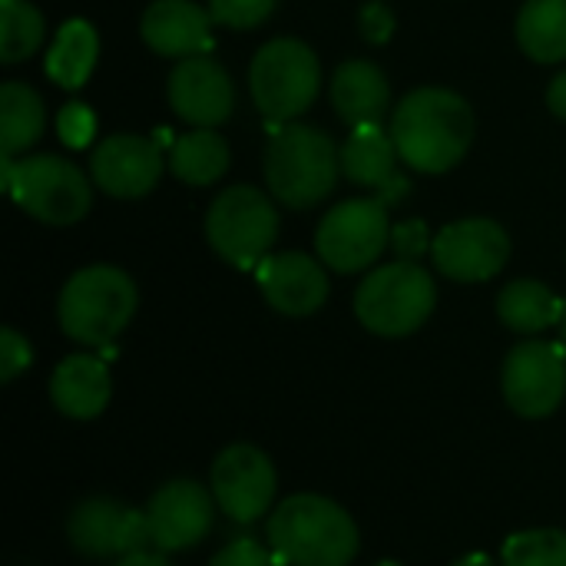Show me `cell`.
Segmentation results:
<instances>
[{"label":"cell","mask_w":566,"mask_h":566,"mask_svg":"<svg viewBox=\"0 0 566 566\" xmlns=\"http://www.w3.org/2000/svg\"><path fill=\"white\" fill-rule=\"evenodd\" d=\"M547 106L566 119V70L564 73H557V80L551 83V90H547Z\"/></svg>","instance_id":"obj_35"},{"label":"cell","mask_w":566,"mask_h":566,"mask_svg":"<svg viewBox=\"0 0 566 566\" xmlns=\"http://www.w3.org/2000/svg\"><path fill=\"white\" fill-rule=\"evenodd\" d=\"M33 361L30 342L17 332V328H3L0 332V381L10 385L17 375H23Z\"/></svg>","instance_id":"obj_31"},{"label":"cell","mask_w":566,"mask_h":566,"mask_svg":"<svg viewBox=\"0 0 566 566\" xmlns=\"http://www.w3.org/2000/svg\"><path fill=\"white\" fill-rule=\"evenodd\" d=\"M56 315L66 338L90 348H106L136 315V285L116 265L80 269L63 285Z\"/></svg>","instance_id":"obj_4"},{"label":"cell","mask_w":566,"mask_h":566,"mask_svg":"<svg viewBox=\"0 0 566 566\" xmlns=\"http://www.w3.org/2000/svg\"><path fill=\"white\" fill-rule=\"evenodd\" d=\"M398 146L381 123L355 126L342 146V172L355 182L381 196L385 202H401L411 182L398 172Z\"/></svg>","instance_id":"obj_18"},{"label":"cell","mask_w":566,"mask_h":566,"mask_svg":"<svg viewBox=\"0 0 566 566\" xmlns=\"http://www.w3.org/2000/svg\"><path fill=\"white\" fill-rule=\"evenodd\" d=\"M43 43V17L30 0H3V27H0V60L20 63L36 53Z\"/></svg>","instance_id":"obj_27"},{"label":"cell","mask_w":566,"mask_h":566,"mask_svg":"<svg viewBox=\"0 0 566 566\" xmlns=\"http://www.w3.org/2000/svg\"><path fill=\"white\" fill-rule=\"evenodd\" d=\"M113 566H172L159 551H146V554H133V557H123Z\"/></svg>","instance_id":"obj_36"},{"label":"cell","mask_w":566,"mask_h":566,"mask_svg":"<svg viewBox=\"0 0 566 566\" xmlns=\"http://www.w3.org/2000/svg\"><path fill=\"white\" fill-rule=\"evenodd\" d=\"M391 139L411 169L431 176L448 172L468 156L474 143V109L451 90H415L395 109Z\"/></svg>","instance_id":"obj_1"},{"label":"cell","mask_w":566,"mask_h":566,"mask_svg":"<svg viewBox=\"0 0 566 566\" xmlns=\"http://www.w3.org/2000/svg\"><path fill=\"white\" fill-rule=\"evenodd\" d=\"M560 332H564V345H566V312H564V322H560Z\"/></svg>","instance_id":"obj_39"},{"label":"cell","mask_w":566,"mask_h":566,"mask_svg":"<svg viewBox=\"0 0 566 566\" xmlns=\"http://www.w3.org/2000/svg\"><path fill=\"white\" fill-rule=\"evenodd\" d=\"M169 169L186 186H212L229 169V143L212 129H192L172 139Z\"/></svg>","instance_id":"obj_25"},{"label":"cell","mask_w":566,"mask_h":566,"mask_svg":"<svg viewBox=\"0 0 566 566\" xmlns=\"http://www.w3.org/2000/svg\"><path fill=\"white\" fill-rule=\"evenodd\" d=\"M375 566H401L398 560H381V564H375Z\"/></svg>","instance_id":"obj_38"},{"label":"cell","mask_w":566,"mask_h":566,"mask_svg":"<svg viewBox=\"0 0 566 566\" xmlns=\"http://www.w3.org/2000/svg\"><path fill=\"white\" fill-rule=\"evenodd\" d=\"M332 103L352 129L381 123V116L391 103L388 76L381 73V66H375L368 60H348L335 70Z\"/></svg>","instance_id":"obj_21"},{"label":"cell","mask_w":566,"mask_h":566,"mask_svg":"<svg viewBox=\"0 0 566 566\" xmlns=\"http://www.w3.org/2000/svg\"><path fill=\"white\" fill-rule=\"evenodd\" d=\"M275 468L255 444H229L212 464L216 507L235 524H255L275 501Z\"/></svg>","instance_id":"obj_12"},{"label":"cell","mask_w":566,"mask_h":566,"mask_svg":"<svg viewBox=\"0 0 566 566\" xmlns=\"http://www.w3.org/2000/svg\"><path fill=\"white\" fill-rule=\"evenodd\" d=\"M113 395L109 368L96 355H70L50 378V398L56 411L73 421H93L106 411Z\"/></svg>","instance_id":"obj_20"},{"label":"cell","mask_w":566,"mask_h":566,"mask_svg":"<svg viewBox=\"0 0 566 566\" xmlns=\"http://www.w3.org/2000/svg\"><path fill=\"white\" fill-rule=\"evenodd\" d=\"M391 242H395V252L401 262H415L428 249V226L421 219H408L391 229Z\"/></svg>","instance_id":"obj_33"},{"label":"cell","mask_w":566,"mask_h":566,"mask_svg":"<svg viewBox=\"0 0 566 566\" xmlns=\"http://www.w3.org/2000/svg\"><path fill=\"white\" fill-rule=\"evenodd\" d=\"M46 129V109L27 83L0 86V156H17Z\"/></svg>","instance_id":"obj_24"},{"label":"cell","mask_w":566,"mask_h":566,"mask_svg":"<svg viewBox=\"0 0 566 566\" xmlns=\"http://www.w3.org/2000/svg\"><path fill=\"white\" fill-rule=\"evenodd\" d=\"M395 27L398 23H395L391 7H385L378 0H371V3L361 7V33H365L368 43H388L391 33H395Z\"/></svg>","instance_id":"obj_34"},{"label":"cell","mask_w":566,"mask_h":566,"mask_svg":"<svg viewBox=\"0 0 566 566\" xmlns=\"http://www.w3.org/2000/svg\"><path fill=\"white\" fill-rule=\"evenodd\" d=\"M352 514L322 494H292L269 517L275 566H348L358 557Z\"/></svg>","instance_id":"obj_2"},{"label":"cell","mask_w":566,"mask_h":566,"mask_svg":"<svg viewBox=\"0 0 566 566\" xmlns=\"http://www.w3.org/2000/svg\"><path fill=\"white\" fill-rule=\"evenodd\" d=\"M391 239V222H388V202L381 196L368 199H348L325 212L315 232L318 259L335 269V272H365L378 255L385 252Z\"/></svg>","instance_id":"obj_9"},{"label":"cell","mask_w":566,"mask_h":566,"mask_svg":"<svg viewBox=\"0 0 566 566\" xmlns=\"http://www.w3.org/2000/svg\"><path fill=\"white\" fill-rule=\"evenodd\" d=\"M318 56L292 36L265 43L249 70L252 99L272 123H292L295 116H302L318 96Z\"/></svg>","instance_id":"obj_7"},{"label":"cell","mask_w":566,"mask_h":566,"mask_svg":"<svg viewBox=\"0 0 566 566\" xmlns=\"http://www.w3.org/2000/svg\"><path fill=\"white\" fill-rule=\"evenodd\" d=\"M169 103L176 116H182L196 129H216L232 116L235 90L222 63L199 53L179 60V66L169 73Z\"/></svg>","instance_id":"obj_16"},{"label":"cell","mask_w":566,"mask_h":566,"mask_svg":"<svg viewBox=\"0 0 566 566\" xmlns=\"http://www.w3.org/2000/svg\"><path fill=\"white\" fill-rule=\"evenodd\" d=\"M504 566H566V531H521L504 541Z\"/></svg>","instance_id":"obj_28"},{"label":"cell","mask_w":566,"mask_h":566,"mask_svg":"<svg viewBox=\"0 0 566 566\" xmlns=\"http://www.w3.org/2000/svg\"><path fill=\"white\" fill-rule=\"evenodd\" d=\"M96 53H99L96 30L86 20H66L56 30V40L46 53V73L63 90H80L96 66Z\"/></svg>","instance_id":"obj_23"},{"label":"cell","mask_w":566,"mask_h":566,"mask_svg":"<svg viewBox=\"0 0 566 566\" xmlns=\"http://www.w3.org/2000/svg\"><path fill=\"white\" fill-rule=\"evenodd\" d=\"M209 566H275V557L255 537H235L209 560Z\"/></svg>","instance_id":"obj_32"},{"label":"cell","mask_w":566,"mask_h":566,"mask_svg":"<svg viewBox=\"0 0 566 566\" xmlns=\"http://www.w3.org/2000/svg\"><path fill=\"white\" fill-rule=\"evenodd\" d=\"M431 255L438 272L454 282H488L507 265L511 239L494 219H461L438 232Z\"/></svg>","instance_id":"obj_13"},{"label":"cell","mask_w":566,"mask_h":566,"mask_svg":"<svg viewBox=\"0 0 566 566\" xmlns=\"http://www.w3.org/2000/svg\"><path fill=\"white\" fill-rule=\"evenodd\" d=\"M216 497L199 484V481H169L163 484L149 504H146V521L153 534V551L159 554H179L206 541L212 531V514H216Z\"/></svg>","instance_id":"obj_14"},{"label":"cell","mask_w":566,"mask_h":566,"mask_svg":"<svg viewBox=\"0 0 566 566\" xmlns=\"http://www.w3.org/2000/svg\"><path fill=\"white\" fill-rule=\"evenodd\" d=\"M342 153L335 139L315 126H275L265 146V182L289 209L318 206L338 182Z\"/></svg>","instance_id":"obj_3"},{"label":"cell","mask_w":566,"mask_h":566,"mask_svg":"<svg viewBox=\"0 0 566 566\" xmlns=\"http://www.w3.org/2000/svg\"><path fill=\"white\" fill-rule=\"evenodd\" d=\"M566 395V345L524 342L504 361V398L521 418H551Z\"/></svg>","instance_id":"obj_11"},{"label":"cell","mask_w":566,"mask_h":566,"mask_svg":"<svg viewBox=\"0 0 566 566\" xmlns=\"http://www.w3.org/2000/svg\"><path fill=\"white\" fill-rule=\"evenodd\" d=\"M3 163V189L27 209L33 219L50 226H73L90 212V182L70 159L60 156H0Z\"/></svg>","instance_id":"obj_6"},{"label":"cell","mask_w":566,"mask_h":566,"mask_svg":"<svg viewBox=\"0 0 566 566\" xmlns=\"http://www.w3.org/2000/svg\"><path fill=\"white\" fill-rule=\"evenodd\" d=\"M259 289L265 302L292 318H305L318 312L328 298V275L325 269L305 252H282L265 255L255 269Z\"/></svg>","instance_id":"obj_17"},{"label":"cell","mask_w":566,"mask_h":566,"mask_svg":"<svg viewBox=\"0 0 566 566\" xmlns=\"http://www.w3.org/2000/svg\"><path fill=\"white\" fill-rule=\"evenodd\" d=\"M564 302L544 282H534V279L511 282L497 298L501 322L521 335H537L544 328H554L557 322H564Z\"/></svg>","instance_id":"obj_22"},{"label":"cell","mask_w":566,"mask_h":566,"mask_svg":"<svg viewBox=\"0 0 566 566\" xmlns=\"http://www.w3.org/2000/svg\"><path fill=\"white\" fill-rule=\"evenodd\" d=\"M90 172L103 192L116 199H136V196H146L159 182L163 149L149 136L116 133V136H106L93 149Z\"/></svg>","instance_id":"obj_15"},{"label":"cell","mask_w":566,"mask_h":566,"mask_svg":"<svg viewBox=\"0 0 566 566\" xmlns=\"http://www.w3.org/2000/svg\"><path fill=\"white\" fill-rule=\"evenodd\" d=\"M279 0H209V10L216 23L232 27V30H252L259 27Z\"/></svg>","instance_id":"obj_29"},{"label":"cell","mask_w":566,"mask_h":566,"mask_svg":"<svg viewBox=\"0 0 566 566\" xmlns=\"http://www.w3.org/2000/svg\"><path fill=\"white\" fill-rule=\"evenodd\" d=\"M66 537L76 554L90 560H123L153 547L146 511L123 507L113 497H90L66 517Z\"/></svg>","instance_id":"obj_10"},{"label":"cell","mask_w":566,"mask_h":566,"mask_svg":"<svg viewBox=\"0 0 566 566\" xmlns=\"http://www.w3.org/2000/svg\"><path fill=\"white\" fill-rule=\"evenodd\" d=\"M212 10L192 0H156L143 13L139 33L159 56H199L212 50Z\"/></svg>","instance_id":"obj_19"},{"label":"cell","mask_w":566,"mask_h":566,"mask_svg":"<svg viewBox=\"0 0 566 566\" xmlns=\"http://www.w3.org/2000/svg\"><path fill=\"white\" fill-rule=\"evenodd\" d=\"M438 302L434 279L418 262H391L375 269L355 292L358 322L381 338H405L418 332Z\"/></svg>","instance_id":"obj_5"},{"label":"cell","mask_w":566,"mask_h":566,"mask_svg":"<svg viewBox=\"0 0 566 566\" xmlns=\"http://www.w3.org/2000/svg\"><path fill=\"white\" fill-rule=\"evenodd\" d=\"M56 129H60V139L70 149H83L96 133V116L83 103H66L60 109V116H56Z\"/></svg>","instance_id":"obj_30"},{"label":"cell","mask_w":566,"mask_h":566,"mask_svg":"<svg viewBox=\"0 0 566 566\" xmlns=\"http://www.w3.org/2000/svg\"><path fill=\"white\" fill-rule=\"evenodd\" d=\"M454 566H497L488 554H468V557H461Z\"/></svg>","instance_id":"obj_37"},{"label":"cell","mask_w":566,"mask_h":566,"mask_svg":"<svg viewBox=\"0 0 566 566\" xmlns=\"http://www.w3.org/2000/svg\"><path fill=\"white\" fill-rule=\"evenodd\" d=\"M517 40L541 63L566 60V0H527L517 13Z\"/></svg>","instance_id":"obj_26"},{"label":"cell","mask_w":566,"mask_h":566,"mask_svg":"<svg viewBox=\"0 0 566 566\" xmlns=\"http://www.w3.org/2000/svg\"><path fill=\"white\" fill-rule=\"evenodd\" d=\"M206 239L235 269H259L279 239V212L255 186L222 189L206 216Z\"/></svg>","instance_id":"obj_8"}]
</instances>
